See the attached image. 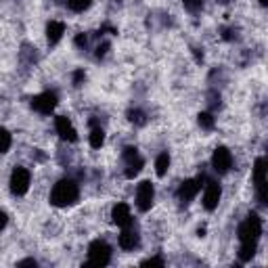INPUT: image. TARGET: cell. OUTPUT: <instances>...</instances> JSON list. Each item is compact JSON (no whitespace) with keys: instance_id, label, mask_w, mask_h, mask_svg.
<instances>
[{"instance_id":"14","label":"cell","mask_w":268,"mask_h":268,"mask_svg":"<svg viewBox=\"0 0 268 268\" xmlns=\"http://www.w3.org/2000/svg\"><path fill=\"white\" fill-rule=\"evenodd\" d=\"M139 243H141V237H139L137 231H124L120 235V248L124 252H134L139 248Z\"/></svg>"},{"instance_id":"30","label":"cell","mask_w":268,"mask_h":268,"mask_svg":"<svg viewBox=\"0 0 268 268\" xmlns=\"http://www.w3.org/2000/svg\"><path fill=\"white\" fill-rule=\"evenodd\" d=\"M7 222H9V216H7V212H3V210H0V231H3V229L7 227Z\"/></svg>"},{"instance_id":"31","label":"cell","mask_w":268,"mask_h":268,"mask_svg":"<svg viewBox=\"0 0 268 268\" xmlns=\"http://www.w3.org/2000/svg\"><path fill=\"white\" fill-rule=\"evenodd\" d=\"M19 266H36V260H21Z\"/></svg>"},{"instance_id":"28","label":"cell","mask_w":268,"mask_h":268,"mask_svg":"<svg viewBox=\"0 0 268 268\" xmlns=\"http://www.w3.org/2000/svg\"><path fill=\"white\" fill-rule=\"evenodd\" d=\"M143 266H164V260L162 258H149L143 262Z\"/></svg>"},{"instance_id":"32","label":"cell","mask_w":268,"mask_h":268,"mask_svg":"<svg viewBox=\"0 0 268 268\" xmlns=\"http://www.w3.org/2000/svg\"><path fill=\"white\" fill-rule=\"evenodd\" d=\"M260 5H262V7H266V5H268V0H260Z\"/></svg>"},{"instance_id":"19","label":"cell","mask_w":268,"mask_h":268,"mask_svg":"<svg viewBox=\"0 0 268 268\" xmlns=\"http://www.w3.org/2000/svg\"><path fill=\"white\" fill-rule=\"evenodd\" d=\"M128 120L134 124V126H145L147 124V114L143 109H130L128 111Z\"/></svg>"},{"instance_id":"23","label":"cell","mask_w":268,"mask_h":268,"mask_svg":"<svg viewBox=\"0 0 268 268\" xmlns=\"http://www.w3.org/2000/svg\"><path fill=\"white\" fill-rule=\"evenodd\" d=\"M220 34L225 40H237V28H231V26H225V28H220Z\"/></svg>"},{"instance_id":"13","label":"cell","mask_w":268,"mask_h":268,"mask_svg":"<svg viewBox=\"0 0 268 268\" xmlns=\"http://www.w3.org/2000/svg\"><path fill=\"white\" fill-rule=\"evenodd\" d=\"M111 220L114 225L122 227V229H128L132 225V214H130V208L126 204H116L114 210H111Z\"/></svg>"},{"instance_id":"16","label":"cell","mask_w":268,"mask_h":268,"mask_svg":"<svg viewBox=\"0 0 268 268\" xmlns=\"http://www.w3.org/2000/svg\"><path fill=\"white\" fill-rule=\"evenodd\" d=\"M258 250V243H241V250H239V260L241 262H250L256 256Z\"/></svg>"},{"instance_id":"33","label":"cell","mask_w":268,"mask_h":268,"mask_svg":"<svg viewBox=\"0 0 268 268\" xmlns=\"http://www.w3.org/2000/svg\"><path fill=\"white\" fill-rule=\"evenodd\" d=\"M220 3H222V5H227V3H229V0H220Z\"/></svg>"},{"instance_id":"18","label":"cell","mask_w":268,"mask_h":268,"mask_svg":"<svg viewBox=\"0 0 268 268\" xmlns=\"http://www.w3.org/2000/svg\"><path fill=\"white\" fill-rule=\"evenodd\" d=\"M91 147L93 149H101L103 143H105V130L101 126H93V132H91Z\"/></svg>"},{"instance_id":"4","label":"cell","mask_w":268,"mask_h":268,"mask_svg":"<svg viewBox=\"0 0 268 268\" xmlns=\"http://www.w3.org/2000/svg\"><path fill=\"white\" fill-rule=\"evenodd\" d=\"M254 183H256V193H258L260 206H266L268 197H266V160L264 158H258L254 164Z\"/></svg>"},{"instance_id":"21","label":"cell","mask_w":268,"mask_h":268,"mask_svg":"<svg viewBox=\"0 0 268 268\" xmlns=\"http://www.w3.org/2000/svg\"><path fill=\"white\" fill-rule=\"evenodd\" d=\"M91 5H93V0H67V7L74 13H84Z\"/></svg>"},{"instance_id":"24","label":"cell","mask_w":268,"mask_h":268,"mask_svg":"<svg viewBox=\"0 0 268 268\" xmlns=\"http://www.w3.org/2000/svg\"><path fill=\"white\" fill-rule=\"evenodd\" d=\"M208 105H210L212 109H218V107H220V93L210 91V93H208Z\"/></svg>"},{"instance_id":"29","label":"cell","mask_w":268,"mask_h":268,"mask_svg":"<svg viewBox=\"0 0 268 268\" xmlns=\"http://www.w3.org/2000/svg\"><path fill=\"white\" fill-rule=\"evenodd\" d=\"M107 49H109V44L107 42H103V44H99V49H97V57L101 59V57H105V53H107Z\"/></svg>"},{"instance_id":"12","label":"cell","mask_w":268,"mask_h":268,"mask_svg":"<svg viewBox=\"0 0 268 268\" xmlns=\"http://www.w3.org/2000/svg\"><path fill=\"white\" fill-rule=\"evenodd\" d=\"M55 128H57V134H59L63 141H67V143H76V141H78L76 128L72 126V122L67 120L65 116H57V118H55Z\"/></svg>"},{"instance_id":"8","label":"cell","mask_w":268,"mask_h":268,"mask_svg":"<svg viewBox=\"0 0 268 268\" xmlns=\"http://www.w3.org/2000/svg\"><path fill=\"white\" fill-rule=\"evenodd\" d=\"M57 103H59V97H57V93H51V91L36 95L32 99V107L38 111V114H44V116H49L51 111L57 107Z\"/></svg>"},{"instance_id":"1","label":"cell","mask_w":268,"mask_h":268,"mask_svg":"<svg viewBox=\"0 0 268 268\" xmlns=\"http://www.w3.org/2000/svg\"><path fill=\"white\" fill-rule=\"evenodd\" d=\"M78 197H80L78 185L72 178H63V181H59L51 191V204L55 208H67V206H74Z\"/></svg>"},{"instance_id":"27","label":"cell","mask_w":268,"mask_h":268,"mask_svg":"<svg viewBox=\"0 0 268 268\" xmlns=\"http://www.w3.org/2000/svg\"><path fill=\"white\" fill-rule=\"evenodd\" d=\"M74 42H76V47H80V49H86V47H88V36H86V34H78Z\"/></svg>"},{"instance_id":"15","label":"cell","mask_w":268,"mask_h":268,"mask_svg":"<svg viewBox=\"0 0 268 268\" xmlns=\"http://www.w3.org/2000/svg\"><path fill=\"white\" fill-rule=\"evenodd\" d=\"M65 34V26L61 24V21H51V24L47 26V38L51 44H57Z\"/></svg>"},{"instance_id":"2","label":"cell","mask_w":268,"mask_h":268,"mask_svg":"<svg viewBox=\"0 0 268 268\" xmlns=\"http://www.w3.org/2000/svg\"><path fill=\"white\" fill-rule=\"evenodd\" d=\"M237 235H239L241 243H258V239L262 235V218L256 212L248 214V218L239 225Z\"/></svg>"},{"instance_id":"17","label":"cell","mask_w":268,"mask_h":268,"mask_svg":"<svg viewBox=\"0 0 268 268\" xmlns=\"http://www.w3.org/2000/svg\"><path fill=\"white\" fill-rule=\"evenodd\" d=\"M170 170V155L168 153H160L158 160H155V172H158V176H166Z\"/></svg>"},{"instance_id":"20","label":"cell","mask_w":268,"mask_h":268,"mask_svg":"<svg viewBox=\"0 0 268 268\" xmlns=\"http://www.w3.org/2000/svg\"><path fill=\"white\" fill-rule=\"evenodd\" d=\"M197 122H199V126L204 128V130H214L216 128V120H214V116L212 114H199L197 116Z\"/></svg>"},{"instance_id":"26","label":"cell","mask_w":268,"mask_h":268,"mask_svg":"<svg viewBox=\"0 0 268 268\" xmlns=\"http://www.w3.org/2000/svg\"><path fill=\"white\" fill-rule=\"evenodd\" d=\"M72 80H74V86H82V84H84V80H86L84 70H76V72H74V76H72Z\"/></svg>"},{"instance_id":"3","label":"cell","mask_w":268,"mask_h":268,"mask_svg":"<svg viewBox=\"0 0 268 268\" xmlns=\"http://www.w3.org/2000/svg\"><path fill=\"white\" fill-rule=\"evenodd\" d=\"M111 262V248L107 245V241L97 239L91 243L88 248V264H95V266H107Z\"/></svg>"},{"instance_id":"22","label":"cell","mask_w":268,"mask_h":268,"mask_svg":"<svg viewBox=\"0 0 268 268\" xmlns=\"http://www.w3.org/2000/svg\"><path fill=\"white\" fill-rule=\"evenodd\" d=\"M11 132L7 128H0V153H7L11 149Z\"/></svg>"},{"instance_id":"9","label":"cell","mask_w":268,"mask_h":268,"mask_svg":"<svg viewBox=\"0 0 268 268\" xmlns=\"http://www.w3.org/2000/svg\"><path fill=\"white\" fill-rule=\"evenodd\" d=\"M153 199H155V189L149 181H143L137 187V208L141 212H149L153 206Z\"/></svg>"},{"instance_id":"25","label":"cell","mask_w":268,"mask_h":268,"mask_svg":"<svg viewBox=\"0 0 268 268\" xmlns=\"http://www.w3.org/2000/svg\"><path fill=\"white\" fill-rule=\"evenodd\" d=\"M183 3H185V9L191 13H197L201 9V0H183Z\"/></svg>"},{"instance_id":"10","label":"cell","mask_w":268,"mask_h":268,"mask_svg":"<svg viewBox=\"0 0 268 268\" xmlns=\"http://www.w3.org/2000/svg\"><path fill=\"white\" fill-rule=\"evenodd\" d=\"M212 168L218 174H227L233 168V155L227 147H218L212 155Z\"/></svg>"},{"instance_id":"5","label":"cell","mask_w":268,"mask_h":268,"mask_svg":"<svg viewBox=\"0 0 268 268\" xmlns=\"http://www.w3.org/2000/svg\"><path fill=\"white\" fill-rule=\"evenodd\" d=\"M30 183H32L30 172H28L26 168H15L13 174H11V181H9V185H11V193L17 195V197L26 195L28 189H30Z\"/></svg>"},{"instance_id":"11","label":"cell","mask_w":268,"mask_h":268,"mask_svg":"<svg viewBox=\"0 0 268 268\" xmlns=\"http://www.w3.org/2000/svg\"><path fill=\"white\" fill-rule=\"evenodd\" d=\"M220 197H222V189L216 181H208L206 185V193H204V208L208 212H214L220 204Z\"/></svg>"},{"instance_id":"7","label":"cell","mask_w":268,"mask_h":268,"mask_svg":"<svg viewBox=\"0 0 268 268\" xmlns=\"http://www.w3.org/2000/svg\"><path fill=\"white\" fill-rule=\"evenodd\" d=\"M201 185H204V176H197V178H189V181H185L181 187H178V191H176L178 201H183V204L193 201L197 197V193L201 191Z\"/></svg>"},{"instance_id":"6","label":"cell","mask_w":268,"mask_h":268,"mask_svg":"<svg viewBox=\"0 0 268 268\" xmlns=\"http://www.w3.org/2000/svg\"><path fill=\"white\" fill-rule=\"evenodd\" d=\"M122 158H124V162H126V178H134V176H137V174L143 170V166H145V162H143V158L139 155L137 147H124Z\"/></svg>"}]
</instances>
